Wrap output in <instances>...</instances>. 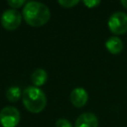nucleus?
<instances>
[{
  "label": "nucleus",
  "instance_id": "nucleus-13",
  "mask_svg": "<svg viewBox=\"0 0 127 127\" xmlns=\"http://www.w3.org/2000/svg\"><path fill=\"white\" fill-rule=\"evenodd\" d=\"M56 127H72V125L67 119L60 118L56 122Z\"/></svg>",
  "mask_w": 127,
  "mask_h": 127
},
{
  "label": "nucleus",
  "instance_id": "nucleus-8",
  "mask_svg": "<svg viewBox=\"0 0 127 127\" xmlns=\"http://www.w3.org/2000/svg\"><path fill=\"white\" fill-rule=\"evenodd\" d=\"M105 48L110 54L118 55L123 51L124 45H123V42L121 41L120 38L114 36V37H110L105 42Z\"/></svg>",
  "mask_w": 127,
  "mask_h": 127
},
{
  "label": "nucleus",
  "instance_id": "nucleus-11",
  "mask_svg": "<svg viewBox=\"0 0 127 127\" xmlns=\"http://www.w3.org/2000/svg\"><path fill=\"white\" fill-rule=\"evenodd\" d=\"M58 3L62 6V7H64V8H71L75 5H77L79 3L78 0H59Z\"/></svg>",
  "mask_w": 127,
  "mask_h": 127
},
{
  "label": "nucleus",
  "instance_id": "nucleus-7",
  "mask_svg": "<svg viewBox=\"0 0 127 127\" xmlns=\"http://www.w3.org/2000/svg\"><path fill=\"white\" fill-rule=\"evenodd\" d=\"M74 127H98V118L91 112L82 113L76 118Z\"/></svg>",
  "mask_w": 127,
  "mask_h": 127
},
{
  "label": "nucleus",
  "instance_id": "nucleus-4",
  "mask_svg": "<svg viewBox=\"0 0 127 127\" xmlns=\"http://www.w3.org/2000/svg\"><path fill=\"white\" fill-rule=\"evenodd\" d=\"M108 28L115 35L127 33V14L124 12H115L108 19Z\"/></svg>",
  "mask_w": 127,
  "mask_h": 127
},
{
  "label": "nucleus",
  "instance_id": "nucleus-3",
  "mask_svg": "<svg viewBox=\"0 0 127 127\" xmlns=\"http://www.w3.org/2000/svg\"><path fill=\"white\" fill-rule=\"evenodd\" d=\"M22 18L23 16L18 10L10 8V9L5 10L2 13L0 22L4 29L8 31H13V30H16L21 25Z\"/></svg>",
  "mask_w": 127,
  "mask_h": 127
},
{
  "label": "nucleus",
  "instance_id": "nucleus-6",
  "mask_svg": "<svg viewBox=\"0 0 127 127\" xmlns=\"http://www.w3.org/2000/svg\"><path fill=\"white\" fill-rule=\"evenodd\" d=\"M70 101L73 106L80 108L83 107L88 100V93L82 87H75L70 92Z\"/></svg>",
  "mask_w": 127,
  "mask_h": 127
},
{
  "label": "nucleus",
  "instance_id": "nucleus-12",
  "mask_svg": "<svg viewBox=\"0 0 127 127\" xmlns=\"http://www.w3.org/2000/svg\"><path fill=\"white\" fill-rule=\"evenodd\" d=\"M26 3H27V2H26L25 0H9V1H7V4H8L12 9H16V10H17V8H20V7H22L23 5L25 6Z\"/></svg>",
  "mask_w": 127,
  "mask_h": 127
},
{
  "label": "nucleus",
  "instance_id": "nucleus-2",
  "mask_svg": "<svg viewBox=\"0 0 127 127\" xmlns=\"http://www.w3.org/2000/svg\"><path fill=\"white\" fill-rule=\"evenodd\" d=\"M23 105L32 113L42 112L47 105V96L45 92L37 86L30 85L26 87L22 94Z\"/></svg>",
  "mask_w": 127,
  "mask_h": 127
},
{
  "label": "nucleus",
  "instance_id": "nucleus-1",
  "mask_svg": "<svg viewBox=\"0 0 127 127\" xmlns=\"http://www.w3.org/2000/svg\"><path fill=\"white\" fill-rule=\"evenodd\" d=\"M22 16L29 26L41 27L50 20L51 11L49 7L42 2L29 1L23 8Z\"/></svg>",
  "mask_w": 127,
  "mask_h": 127
},
{
  "label": "nucleus",
  "instance_id": "nucleus-10",
  "mask_svg": "<svg viewBox=\"0 0 127 127\" xmlns=\"http://www.w3.org/2000/svg\"><path fill=\"white\" fill-rule=\"evenodd\" d=\"M23 91L21 90V88L19 86H10L7 90H6V98L11 101V102H15L18 101L20 99V97L22 96Z\"/></svg>",
  "mask_w": 127,
  "mask_h": 127
},
{
  "label": "nucleus",
  "instance_id": "nucleus-5",
  "mask_svg": "<svg viewBox=\"0 0 127 127\" xmlns=\"http://www.w3.org/2000/svg\"><path fill=\"white\" fill-rule=\"evenodd\" d=\"M20 119V112L14 106H5L0 111V124L3 127H16Z\"/></svg>",
  "mask_w": 127,
  "mask_h": 127
},
{
  "label": "nucleus",
  "instance_id": "nucleus-9",
  "mask_svg": "<svg viewBox=\"0 0 127 127\" xmlns=\"http://www.w3.org/2000/svg\"><path fill=\"white\" fill-rule=\"evenodd\" d=\"M48 79V73L44 68H36L31 74V80L34 86L40 87L46 83Z\"/></svg>",
  "mask_w": 127,
  "mask_h": 127
},
{
  "label": "nucleus",
  "instance_id": "nucleus-14",
  "mask_svg": "<svg viewBox=\"0 0 127 127\" xmlns=\"http://www.w3.org/2000/svg\"><path fill=\"white\" fill-rule=\"evenodd\" d=\"M87 8H94V7H96L97 5H99L100 4V1H98V0H85V1H83L82 2Z\"/></svg>",
  "mask_w": 127,
  "mask_h": 127
},
{
  "label": "nucleus",
  "instance_id": "nucleus-15",
  "mask_svg": "<svg viewBox=\"0 0 127 127\" xmlns=\"http://www.w3.org/2000/svg\"><path fill=\"white\" fill-rule=\"evenodd\" d=\"M120 3H121V5H122L123 7H125V8L127 9V1H126V0H122Z\"/></svg>",
  "mask_w": 127,
  "mask_h": 127
}]
</instances>
